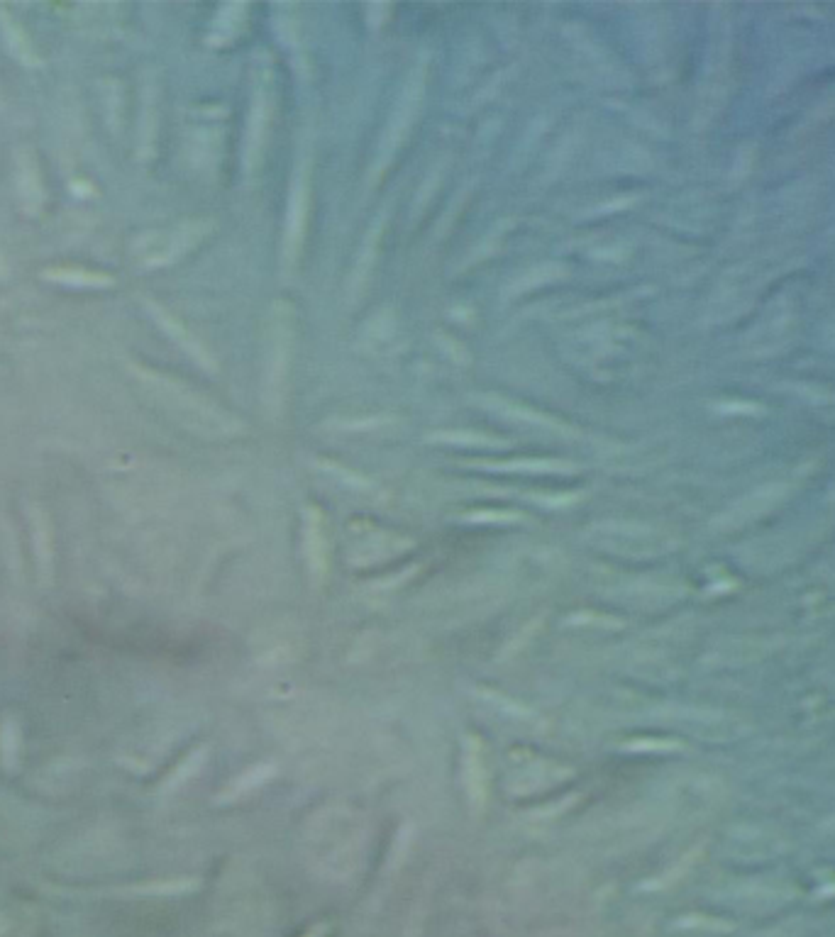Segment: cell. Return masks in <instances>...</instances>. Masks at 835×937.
Listing matches in <instances>:
<instances>
[{"instance_id": "6da1fadb", "label": "cell", "mask_w": 835, "mask_h": 937, "mask_svg": "<svg viewBox=\"0 0 835 937\" xmlns=\"http://www.w3.org/2000/svg\"><path fill=\"white\" fill-rule=\"evenodd\" d=\"M367 842V818L347 803H328L318 808L301 833L308 867L328 881H345L357 874L367 855Z\"/></svg>"}, {"instance_id": "7a4b0ae2", "label": "cell", "mask_w": 835, "mask_h": 937, "mask_svg": "<svg viewBox=\"0 0 835 937\" xmlns=\"http://www.w3.org/2000/svg\"><path fill=\"white\" fill-rule=\"evenodd\" d=\"M340 720L342 713L333 703L298 701L281 711L276 728H279V735L296 745H311V742L325 740L340 725Z\"/></svg>"}, {"instance_id": "3957f363", "label": "cell", "mask_w": 835, "mask_h": 937, "mask_svg": "<svg viewBox=\"0 0 835 937\" xmlns=\"http://www.w3.org/2000/svg\"><path fill=\"white\" fill-rule=\"evenodd\" d=\"M782 493H784V486H779V484L762 486V489L748 493L743 501H738L731 508V513L726 515V523H731V528H738V525H745V523H750V520L760 518V515H765L767 510H770L774 503L782 498Z\"/></svg>"}, {"instance_id": "277c9868", "label": "cell", "mask_w": 835, "mask_h": 937, "mask_svg": "<svg viewBox=\"0 0 835 937\" xmlns=\"http://www.w3.org/2000/svg\"><path fill=\"white\" fill-rule=\"evenodd\" d=\"M464 781H467L469 798L481 806L486 798V774L479 747L474 742H467V752H464Z\"/></svg>"}, {"instance_id": "5b68a950", "label": "cell", "mask_w": 835, "mask_h": 937, "mask_svg": "<svg viewBox=\"0 0 835 937\" xmlns=\"http://www.w3.org/2000/svg\"><path fill=\"white\" fill-rule=\"evenodd\" d=\"M272 774H274V767H254L252 772H247L245 776H240V779H235V784L230 786L228 796L247 794V791H252V789H257V786H262V784H264V779H267V776H272Z\"/></svg>"}]
</instances>
